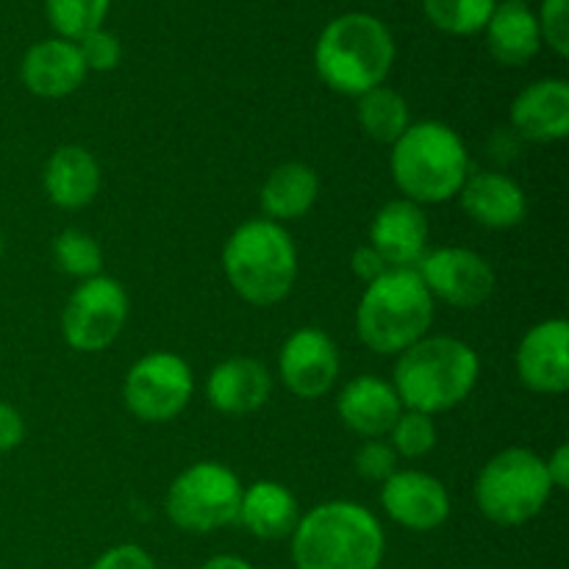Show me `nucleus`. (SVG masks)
Segmentation results:
<instances>
[{"instance_id": "obj_1", "label": "nucleus", "mask_w": 569, "mask_h": 569, "mask_svg": "<svg viewBox=\"0 0 569 569\" xmlns=\"http://www.w3.org/2000/svg\"><path fill=\"white\" fill-rule=\"evenodd\" d=\"M383 550L381 522L350 500L315 506L292 531L295 569H378Z\"/></svg>"}, {"instance_id": "obj_2", "label": "nucleus", "mask_w": 569, "mask_h": 569, "mask_svg": "<svg viewBox=\"0 0 569 569\" xmlns=\"http://www.w3.org/2000/svg\"><path fill=\"white\" fill-rule=\"evenodd\" d=\"M481 361L453 337H422L398 356L392 387L403 409L439 415L465 403L478 383Z\"/></svg>"}, {"instance_id": "obj_3", "label": "nucleus", "mask_w": 569, "mask_h": 569, "mask_svg": "<svg viewBox=\"0 0 569 569\" xmlns=\"http://www.w3.org/2000/svg\"><path fill=\"white\" fill-rule=\"evenodd\" d=\"M395 64V39L378 17L342 14L326 26L315 48L317 76L328 89L361 98L383 87Z\"/></svg>"}, {"instance_id": "obj_4", "label": "nucleus", "mask_w": 569, "mask_h": 569, "mask_svg": "<svg viewBox=\"0 0 569 569\" xmlns=\"http://www.w3.org/2000/svg\"><path fill=\"white\" fill-rule=\"evenodd\" d=\"M392 178L411 203H448L470 176V156L450 126L422 120L392 144Z\"/></svg>"}, {"instance_id": "obj_5", "label": "nucleus", "mask_w": 569, "mask_h": 569, "mask_svg": "<svg viewBox=\"0 0 569 569\" xmlns=\"http://www.w3.org/2000/svg\"><path fill=\"white\" fill-rule=\"evenodd\" d=\"M222 270L233 292L253 306H276L292 292L298 250L292 237L272 220H248L228 237Z\"/></svg>"}, {"instance_id": "obj_6", "label": "nucleus", "mask_w": 569, "mask_h": 569, "mask_svg": "<svg viewBox=\"0 0 569 569\" xmlns=\"http://www.w3.org/2000/svg\"><path fill=\"white\" fill-rule=\"evenodd\" d=\"M433 322V298L417 270H389L367 283L356 309L359 339L381 356H400L428 337Z\"/></svg>"}, {"instance_id": "obj_7", "label": "nucleus", "mask_w": 569, "mask_h": 569, "mask_svg": "<svg viewBox=\"0 0 569 569\" xmlns=\"http://www.w3.org/2000/svg\"><path fill=\"white\" fill-rule=\"evenodd\" d=\"M553 483L548 467L526 448H509L483 465L476 481V503L489 522L526 526L548 506Z\"/></svg>"}, {"instance_id": "obj_8", "label": "nucleus", "mask_w": 569, "mask_h": 569, "mask_svg": "<svg viewBox=\"0 0 569 569\" xmlns=\"http://www.w3.org/2000/svg\"><path fill=\"white\" fill-rule=\"evenodd\" d=\"M242 483L237 472L217 461L183 470L167 492V517L187 533H211L239 520Z\"/></svg>"}, {"instance_id": "obj_9", "label": "nucleus", "mask_w": 569, "mask_h": 569, "mask_svg": "<svg viewBox=\"0 0 569 569\" xmlns=\"http://www.w3.org/2000/svg\"><path fill=\"white\" fill-rule=\"evenodd\" d=\"M128 320V295L114 278H87L70 295L61 315V333L67 345L81 353H98L114 345Z\"/></svg>"}, {"instance_id": "obj_10", "label": "nucleus", "mask_w": 569, "mask_h": 569, "mask_svg": "<svg viewBox=\"0 0 569 569\" xmlns=\"http://www.w3.org/2000/svg\"><path fill=\"white\" fill-rule=\"evenodd\" d=\"M192 370L187 361L167 350H156L139 359L126 376V406L137 420L170 422L181 415L192 398Z\"/></svg>"}, {"instance_id": "obj_11", "label": "nucleus", "mask_w": 569, "mask_h": 569, "mask_svg": "<svg viewBox=\"0 0 569 569\" xmlns=\"http://www.w3.org/2000/svg\"><path fill=\"white\" fill-rule=\"evenodd\" d=\"M433 300L453 309H478L495 292V270L481 253L467 248H439L415 267Z\"/></svg>"}, {"instance_id": "obj_12", "label": "nucleus", "mask_w": 569, "mask_h": 569, "mask_svg": "<svg viewBox=\"0 0 569 569\" xmlns=\"http://www.w3.org/2000/svg\"><path fill=\"white\" fill-rule=\"evenodd\" d=\"M281 378L295 398L317 400L339 376V350L320 328H300L283 342L278 356Z\"/></svg>"}, {"instance_id": "obj_13", "label": "nucleus", "mask_w": 569, "mask_h": 569, "mask_svg": "<svg viewBox=\"0 0 569 569\" xmlns=\"http://www.w3.org/2000/svg\"><path fill=\"white\" fill-rule=\"evenodd\" d=\"M517 376L531 392L565 395L569 389V322L556 317L533 326L517 348Z\"/></svg>"}, {"instance_id": "obj_14", "label": "nucleus", "mask_w": 569, "mask_h": 569, "mask_svg": "<svg viewBox=\"0 0 569 569\" xmlns=\"http://www.w3.org/2000/svg\"><path fill=\"white\" fill-rule=\"evenodd\" d=\"M381 506L398 526L409 531H437L450 517L448 489L428 472H395L383 481Z\"/></svg>"}, {"instance_id": "obj_15", "label": "nucleus", "mask_w": 569, "mask_h": 569, "mask_svg": "<svg viewBox=\"0 0 569 569\" xmlns=\"http://www.w3.org/2000/svg\"><path fill=\"white\" fill-rule=\"evenodd\" d=\"M370 244L381 253L389 270H415L428 244L426 211L406 198L389 200L372 220Z\"/></svg>"}, {"instance_id": "obj_16", "label": "nucleus", "mask_w": 569, "mask_h": 569, "mask_svg": "<svg viewBox=\"0 0 569 569\" xmlns=\"http://www.w3.org/2000/svg\"><path fill=\"white\" fill-rule=\"evenodd\" d=\"M337 411L345 428L365 439H381L403 415V403L389 381L378 376H359L345 383L337 398Z\"/></svg>"}, {"instance_id": "obj_17", "label": "nucleus", "mask_w": 569, "mask_h": 569, "mask_svg": "<svg viewBox=\"0 0 569 569\" xmlns=\"http://www.w3.org/2000/svg\"><path fill=\"white\" fill-rule=\"evenodd\" d=\"M511 126L528 142H559L569 133V83L545 78L531 83L511 103Z\"/></svg>"}, {"instance_id": "obj_18", "label": "nucleus", "mask_w": 569, "mask_h": 569, "mask_svg": "<svg viewBox=\"0 0 569 569\" xmlns=\"http://www.w3.org/2000/svg\"><path fill=\"white\" fill-rule=\"evenodd\" d=\"M461 209L478 226L492 228V231H506L526 220V192L520 183L511 181L503 172H476L467 176L465 187L459 189Z\"/></svg>"}, {"instance_id": "obj_19", "label": "nucleus", "mask_w": 569, "mask_h": 569, "mask_svg": "<svg viewBox=\"0 0 569 569\" xmlns=\"http://www.w3.org/2000/svg\"><path fill=\"white\" fill-rule=\"evenodd\" d=\"M22 83L39 98H67L87 78L81 53L76 42L67 39H44L26 53L20 67Z\"/></svg>"}, {"instance_id": "obj_20", "label": "nucleus", "mask_w": 569, "mask_h": 569, "mask_svg": "<svg viewBox=\"0 0 569 569\" xmlns=\"http://www.w3.org/2000/svg\"><path fill=\"white\" fill-rule=\"evenodd\" d=\"M270 392V372L256 359L222 361L206 381V398L222 415H250L267 403Z\"/></svg>"}, {"instance_id": "obj_21", "label": "nucleus", "mask_w": 569, "mask_h": 569, "mask_svg": "<svg viewBox=\"0 0 569 569\" xmlns=\"http://www.w3.org/2000/svg\"><path fill=\"white\" fill-rule=\"evenodd\" d=\"M44 192L59 209H83L100 192V167L87 148L64 144L44 164Z\"/></svg>"}, {"instance_id": "obj_22", "label": "nucleus", "mask_w": 569, "mask_h": 569, "mask_svg": "<svg viewBox=\"0 0 569 569\" xmlns=\"http://www.w3.org/2000/svg\"><path fill=\"white\" fill-rule=\"evenodd\" d=\"M487 44L495 61L506 67H522L542 48L537 14L522 0H506L495 6L487 22Z\"/></svg>"}, {"instance_id": "obj_23", "label": "nucleus", "mask_w": 569, "mask_h": 569, "mask_svg": "<svg viewBox=\"0 0 569 569\" xmlns=\"http://www.w3.org/2000/svg\"><path fill=\"white\" fill-rule=\"evenodd\" d=\"M298 500L283 483L256 481L253 487L242 489L237 522H242L253 537L267 539V542L287 539L298 528Z\"/></svg>"}, {"instance_id": "obj_24", "label": "nucleus", "mask_w": 569, "mask_h": 569, "mask_svg": "<svg viewBox=\"0 0 569 569\" xmlns=\"http://www.w3.org/2000/svg\"><path fill=\"white\" fill-rule=\"evenodd\" d=\"M320 194V178L309 164L289 161L276 167L261 187V209L272 222L281 226L283 220H298L309 214L311 206Z\"/></svg>"}, {"instance_id": "obj_25", "label": "nucleus", "mask_w": 569, "mask_h": 569, "mask_svg": "<svg viewBox=\"0 0 569 569\" xmlns=\"http://www.w3.org/2000/svg\"><path fill=\"white\" fill-rule=\"evenodd\" d=\"M361 131L381 144H395L411 126L409 103L389 87H376L359 98Z\"/></svg>"}, {"instance_id": "obj_26", "label": "nucleus", "mask_w": 569, "mask_h": 569, "mask_svg": "<svg viewBox=\"0 0 569 569\" xmlns=\"http://www.w3.org/2000/svg\"><path fill=\"white\" fill-rule=\"evenodd\" d=\"M498 0H422L426 17L445 33L472 37L483 31Z\"/></svg>"}, {"instance_id": "obj_27", "label": "nucleus", "mask_w": 569, "mask_h": 569, "mask_svg": "<svg viewBox=\"0 0 569 569\" xmlns=\"http://www.w3.org/2000/svg\"><path fill=\"white\" fill-rule=\"evenodd\" d=\"M111 0H44L50 26L67 42H78L87 33L98 31L109 14Z\"/></svg>"}, {"instance_id": "obj_28", "label": "nucleus", "mask_w": 569, "mask_h": 569, "mask_svg": "<svg viewBox=\"0 0 569 569\" xmlns=\"http://www.w3.org/2000/svg\"><path fill=\"white\" fill-rule=\"evenodd\" d=\"M53 259L59 270H64L67 276L83 278V281L100 276V267H103L100 244L83 231L59 233L53 242Z\"/></svg>"}, {"instance_id": "obj_29", "label": "nucleus", "mask_w": 569, "mask_h": 569, "mask_svg": "<svg viewBox=\"0 0 569 569\" xmlns=\"http://www.w3.org/2000/svg\"><path fill=\"white\" fill-rule=\"evenodd\" d=\"M389 437H392L395 453L406 456V459H422V456H428L437 448V426H433V417L422 415V411L406 409L392 426Z\"/></svg>"}, {"instance_id": "obj_30", "label": "nucleus", "mask_w": 569, "mask_h": 569, "mask_svg": "<svg viewBox=\"0 0 569 569\" xmlns=\"http://www.w3.org/2000/svg\"><path fill=\"white\" fill-rule=\"evenodd\" d=\"M76 44H78V53H81L87 72L89 70L106 72V70H114V67L120 64V56H122L120 39H117L114 33L103 31V28L87 33V37L78 39Z\"/></svg>"}, {"instance_id": "obj_31", "label": "nucleus", "mask_w": 569, "mask_h": 569, "mask_svg": "<svg viewBox=\"0 0 569 569\" xmlns=\"http://www.w3.org/2000/svg\"><path fill=\"white\" fill-rule=\"evenodd\" d=\"M356 472L365 481H387L389 476L398 472V453L392 445L381 442V439H367L356 453Z\"/></svg>"}, {"instance_id": "obj_32", "label": "nucleus", "mask_w": 569, "mask_h": 569, "mask_svg": "<svg viewBox=\"0 0 569 569\" xmlns=\"http://www.w3.org/2000/svg\"><path fill=\"white\" fill-rule=\"evenodd\" d=\"M569 0H545L542 14L537 17L539 33L548 39L550 48L559 56L569 53Z\"/></svg>"}, {"instance_id": "obj_33", "label": "nucleus", "mask_w": 569, "mask_h": 569, "mask_svg": "<svg viewBox=\"0 0 569 569\" xmlns=\"http://www.w3.org/2000/svg\"><path fill=\"white\" fill-rule=\"evenodd\" d=\"M89 569H156V565L148 550L139 545H117V548L106 550Z\"/></svg>"}, {"instance_id": "obj_34", "label": "nucleus", "mask_w": 569, "mask_h": 569, "mask_svg": "<svg viewBox=\"0 0 569 569\" xmlns=\"http://www.w3.org/2000/svg\"><path fill=\"white\" fill-rule=\"evenodd\" d=\"M350 264H353L356 278H361L365 283L378 281V278L387 276V272H389V264L381 259V253H378L372 244H361V248H356Z\"/></svg>"}, {"instance_id": "obj_35", "label": "nucleus", "mask_w": 569, "mask_h": 569, "mask_svg": "<svg viewBox=\"0 0 569 569\" xmlns=\"http://www.w3.org/2000/svg\"><path fill=\"white\" fill-rule=\"evenodd\" d=\"M26 439L22 415L9 403H0V453H9Z\"/></svg>"}, {"instance_id": "obj_36", "label": "nucleus", "mask_w": 569, "mask_h": 569, "mask_svg": "<svg viewBox=\"0 0 569 569\" xmlns=\"http://www.w3.org/2000/svg\"><path fill=\"white\" fill-rule=\"evenodd\" d=\"M548 467V478L553 483V489H567L569 487V448L567 445H559L556 453L550 456V461H545Z\"/></svg>"}, {"instance_id": "obj_37", "label": "nucleus", "mask_w": 569, "mask_h": 569, "mask_svg": "<svg viewBox=\"0 0 569 569\" xmlns=\"http://www.w3.org/2000/svg\"><path fill=\"white\" fill-rule=\"evenodd\" d=\"M200 569H253L244 559H237V556H214V559L206 561Z\"/></svg>"}, {"instance_id": "obj_38", "label": "nucleus", "mask_w": 569, "mask_h": 569, "mask_svg": "<svg viewBox=\"0 0 569 569\" xmlns=\"http://www.w3.org/2000/svg\"><path fill=\"white\" fill-rule=\"evenodd\" d=\"M0 259H3V233H0Z\"/></svg>"}, {"instance_id": "obj_39", "label": "nucleus", "mask_w": 569, "mask_h": 569, "mask_svg": "<svg viewBox=\"0 0 569 569\" xmlns=\"http://www.w3.org/2000/svg\"><path fill=\"white\" fill-rule=\"evenodd\" d=\"M522 3H526V0H522Z\"/></svg>"}]
</instances>
